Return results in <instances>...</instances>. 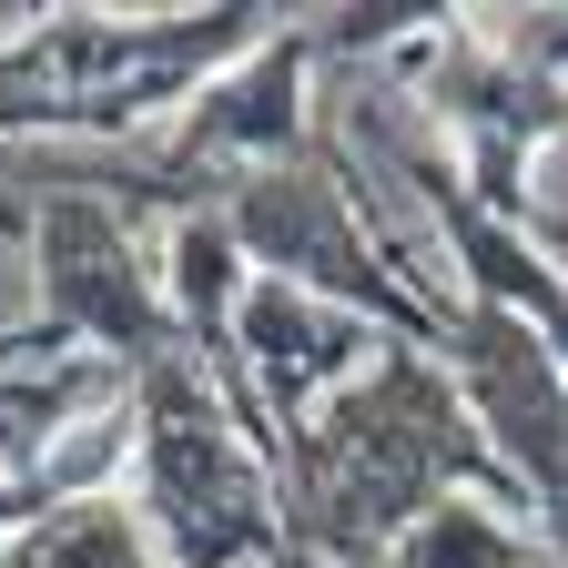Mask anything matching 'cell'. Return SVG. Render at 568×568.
<instances>
[{"label": "cell", "mask_w": 568, "mask_h": 568, "mask_svg": "<svg viewBox=\"0 0 568 568\" xmlns=\"http://www.w3.org/2000/svg\"><path fill=\"white\" fill-rule=\"evenodd\" d=\"M112 457H122V426H82V437L51 457V477H61V487H82V477H102Z\"/></svg>", "instance_id": "cell-1"}]
</instances>
